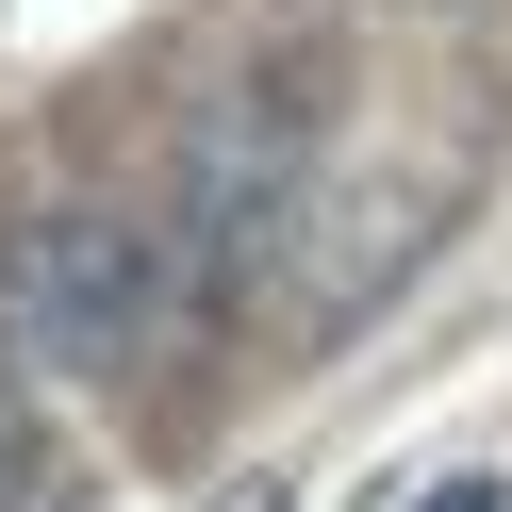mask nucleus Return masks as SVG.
I'll return each mask as SVG.
<instances>
[{"label":"nucleus","mask_w":512,"mask_h":512,"mask_svg":"<svg viewBox=\"0 0 512 512\" xmlns=\"http://www.w3.org/2000/svg\"><path fill=\"white\" fill-rule=\"evenodd\" d=\"M0 512H34V430L0 413Z\"/></svg>","instance_id":"nucleus-3"},{"label":"nucleus","mask_w":512,"mask_h":512,"mask_svg":"<svg viewBox=\"0 0 512 512\" xmlns=\"http://www.w3.org/2000/svg\"><path fill=\"white\" fill-rule=\"evenodd\" d=\"M446 512H496V479H446Z\"/></svg>","instance_id":"nucleus-4"},{"label":"nucleus","mask_w":512,"mask_h":512,"mask_svg":"<svg viewBox=\"0 0 512 512\" xmlns=\"http://www.w3.org/2000/svg\"><path fill=\"white\" fill-rule=\"evenodd\" d=\"M298 215H314V116L298 100H232L199 149H182V215H166V281L182 298H248V281L298 248Z\"/></svg>","instance_id":"nucleus-2"},{"label":"nucleus","mask_w":512,"mask_h":512,"mask_svg":"<svg viewBox=\"0 0 512 512\" xmlns=\"http://www.w3.org/2000/svg\"><path fill=\"white\" fill-rule=\"evenodd\" d=\"M166 232L149 215H100V199H67V215H17L0 232V364L17 380H116L149 331H166Z\"/></svg>","instance_id":"nucleus-1"}]
</instances>
